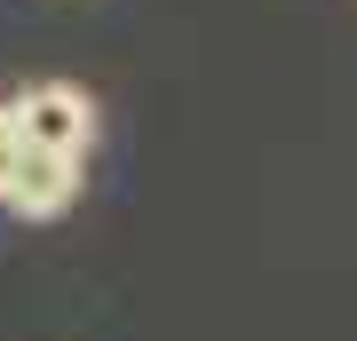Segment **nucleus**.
<instances>
[{
	"mask_svg": "<svg viewBox=\"0 0 357 341\" xmlns=\"http://www.w3.org/2000/svg\"><path fill=\"white\" fill-rule=\"evenodd\" d=\"M8 112H16V135H24L32 151L88 159V143H96V103L79 96V88H64V79H40V88H24Z\"/></svg>",
	"mask_w": 357,
	"mask_h": 341,
	"instance_id": "f257e3e1",
	"label": "nucleus"
},
{
	"mask_svg": "<svg viewBox=\"0 0 357 341\" xmlns=\"http://www.w3.org/2000/svg\"><path fill=\"white\" fill-rule=\"evenodd\" d=\"M79 199V159H64V151H16V167H8V183H0V206L8 215H24V222H48V215H64V206Z\"/></svg>",
	"mask_w": 357,
	"mask_h": 341,
	"instance_id": "f03ea898",
	"label": "nucleus"
},
{
	"mask_svg": "<svg viewBox=\"0 0 357 341\" xmlns=\"http://www.w3.org/2000/svg\"><path fill=\"white\" fill-rule=\"evenodd\" d=\"M16 151H24V135H16V112H8V103H0V183H8Z\"/></svg>",
	"mask_w": 357,
	"mask_h": 341,
	"instance_id": "7ed1b4c3",
	"label": "nucleus"
}]
</instances>
